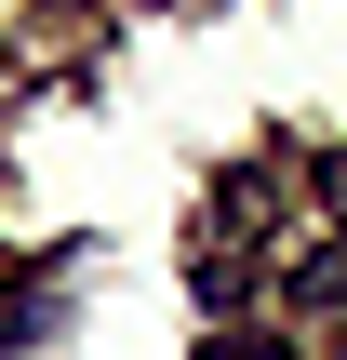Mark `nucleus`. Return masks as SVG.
<instances>
[{
    "instance_id": "obj_1",
    "label": "nucleus",
    "mask_w": 347,
    "mask_h": 360,
    "mask_svg": "<svg viewBox=\"0 0 347 360\" xmlns=\"http://www.w3.org/2000/svg\"><path fill=\"white\" fill-rule=\"evenodd\" d=\"M294 307H321V321H347V240H321V254L294 267Z\"/></svg>"
},
{
    "instance_id": "obj_2",
    "label": "nucleus",
    "mask_w": 347,
    "mask_h": 360,
    "mask_svg": "<svg viewBox=\"0 0 347 360\" xmlns=\"http://www.w3.org/2000/svg\"><path fill=\"white\" fill-rule=\"evenodd\" d=\"M201 360H281V347H201Z\"/></svg>"
}]
</instances>
